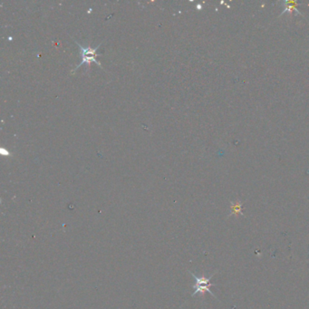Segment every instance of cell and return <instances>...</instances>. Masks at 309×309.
I'll list each match as a JSON object with an SVG mask.
<instances>
[{
  "label": "cell",
  "mask_w": 309,
  "mask_h": 309,
  "mask_svg": "<svg viewBox=\"0 0 309 309\" xmlns=\"http://www.w3.org/2000/svg\"><path fill=\"white\" fill-rule=\"evenodd\" d=\"M76 44L78 45V47H79V49H80V54H82V62L78 64L77 66H76V68L75 69H77V68H79L81 65H83L84 64H86L89 67H90V64H91V62H95V64H97V65H99L100 67H102V65H101V64L98 62V61L96 60V56L98 55V54H97V49H98V47L100 46V44L98 45V46H96L95 48H91L90 46H88V47H83L80 44H78L77 42H76Z\"/></svg>",
  "instance_id": "obj_1"
},
{
  "label": "cell",
  "mask_w": 309,
  "mask_h": 309,
  "mask_svg": "<svg viewBox=\"0 0 309 309\" xmlns=\"http://www.w3.org/2000/svg\"><path fill=\"white\" fill-rule=\"evenodd\" d=\"M189 273L192 275V276H193V277L195 278V280H196V284H195L194 286H193V287L195 288V291L193 292L192 296L197 295L198 293H200L201 295H204V293L205 292H209L211 296H215L214 294H212V292L210 291V286H212L213 284L210 283L209 280H210V278L212 277V276H210L209 277L206 278L204 276H200V277H198L197 276L192 274L191 272H189Z\"/></svg>",
  "instance_id": "obj_2"
},
{
  "label": "cell",
  "mask_w": 309,
  "mask_h": 309,
  "mask_svg": "<svg viewBox=\"0 0 309 309\" xmlns=\"http://www.w3.org/2000/svg\"><path fill=\"white\" fill-rule=\"evenodd\" d=\"M285 4H286V7H285V9L282 12V14H284L286 11L289 12V13H292L294 11H296V13L300 14V12L297 10V8H296V1H286Z\"/></svg>",
  "instance_id": "obj_3"
},
{
  "label": "cell",
  "mask_w": 309,
  "mask_h": 309,
  "mask_svg": "<svg viewBox=\"0 0 309 309\" xmlns=\"http://www.w3.org/2000/svg\"><path fill=\"white\" fill-rule=\"evenodd\" d=\"M231 214H238V213H242L241 212V209H242V205L239 201L237 202H231ZM242 215V214H241Z\"/></svg>",
  "instance_id": "obj_4"
}]
</instances>
